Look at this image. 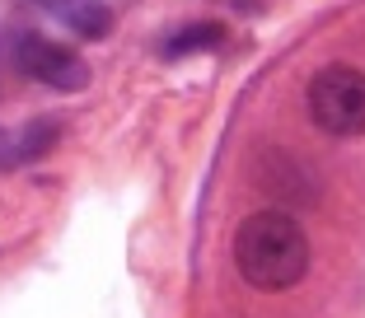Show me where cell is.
Here are the masks:
<instances>
[{
    "instance_id": "1",
    "label": "cell",
    "mask_w": 365,
    "mask_h": 318,
    "mask_svg": "<svg viewBox=\"0 0 365 318\" xmlns=\"http://www.w3.org/2000/svg\"><path fill=\"white\" fill-rule=\"evenodd\" d=\"M235 267L253 290H290L309 272V239L290 211H253L235 230Z\"/></svg>"
},
{
    "instance_id": "2",
    "label": "cell",
    "mask_w": 365,
    "mask_h": 318,
    "mask_svg": "<svg viewBox=\"0 0 365 318\" xmlns=\"http://www.w3.org/2000/svg\"><path fill=\"white\" fill-rule=\"evenodd\" d=\"M309 122L328 136H365V71L323 66L309 80Z\"/></svg>"
},
{
    "instance_id": "3",
    "label": "cell",
    "mask_w": 365,
    "mask_h": 318,
    "mask_svg": "<svg viewBox=\"0 0 365 318\" xmlns=\"http://www.w3.org/2000/svg\"><path fill=\"white\" fill-rule=\"evenodd\" d=\"M14 56H19V71L29 75V80H38V85H47V89L80 94V89L89 85V66L80 61L71 47L52 43L43 33H19V38H14Z\"/></svg>"
},
{
    "instance_id": "4",
    "label": "cell",
    "mask_w": 365,
    "mask_h": 318,
    "mask_svg": "<svg viewBox=\"0 0 365 318\" xmlns=\"http://www.w3.org/2000/svg\"><path fill=\"white\" fill-rule=\"evenodd\" d=\"M33 5L47 10L52 19H61L76 38H89V43L113 29V10H108L103 0H33Z\"/></svg>"
},
{
    "instance_id": "5",
    "label": "cell",
    "mask_w": 365,
    "mask_h": 318,
    "mask_svg": "<svg viewBox=\"0 0 365 318\" xmlns=\"http://www.w3.org/2000/svg\"><path fill=\"white\" fill-rule=\"evenodd\" d=\"M220 43V24H192V29L173 33L164 43V56H187V52H202V47H215Z\"/></svg>"
},
{
    "instance_id": "6",
    "label": "cell",
    "mask_w": 365,
    "mask_h": 318,
    "mask_svg": "<svg viewBox=\"0 0 365 318\" xmlns=\"http://www.w3.org/2000/svg\"><path fill=\"white\" fill-rule=\"evenodd\" d=\"M24 150H19V136H10V131H0V169H10V164H19Z\"/></svg>"
}]
</instances>
